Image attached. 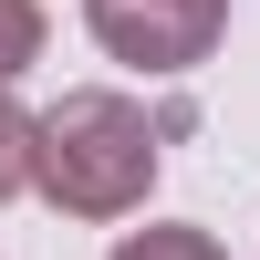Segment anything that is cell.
Masks as SVG:
<instances>
[{"mask_svg": "<svg viewBox=\"0 0 260 260\" xmlns=\"http://www.w3.org/2000/svg\"><path fill=\"white\" fill-rule=\"evenodd\" d=\"M156 167H167V125L136 94H104V83L42 104V125H31V187L62 219H125V208H146Z\"/></svg>", "mask_w": 260, "mask_h": 260, "instance_id": "cell-1", "label": "cell"}, {"mask_svg": "<svg viewBox=\"0 0 260 260\" xmlns=\"http://www.w3.org/2000/svg\"><path fill=\"white\" fill-rule=\"evenodd\" d=\"M83 21L136 73H198L229 31V0H83Z\"/></svg>", "mask_w": 260, "mask_h": 260, "instance_id": "cell-2", "label": "cell"}, {"mask_svg": "<svg viewBox=\"0 0 260 260\" xmlns=\"http://www.w3.org/2000/svg\"><path fill=\"white\" fill-rule=\"evenodd\" d=\"M42 62V0H0V83H21Z\"/></svg>", "mask_w": 260, "mask_h": 260, "instance_id": "cell-3", "label": "cell"}, {"mask_svg": "<svg viewBox=\"0 0 260 260\" xmlns=\"http://www.w3.org/2000/svg\"><path fill=\"white\" fill-rule=\"evenodd\" d=\"M115 260H229L208 229H136V240H115Z\"/></svg>", "mask_w": 260, "mask_h": 260, "instance_id": "cell-5", "label": "cell"}, {"mask_svg": "<svg viewBox=\"0 0 260 260\" xmlns=\"http://www.w3.org/2000/svg\"><path fill=\"white\" fill-rule=\"evenodd\" d=\"M31 125H42V115H21L11 83H0V198H21V187H31Z\"/></svg>", "mask_w": 260, "mask_h": 260, "instance_id": "cell-4", "label": "cell"}]
</instances>
